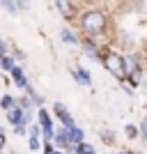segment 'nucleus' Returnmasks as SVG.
I'll list each match as a JSON object with an SVG mask.
<instances>
[{"label":"nucleus","instance_id":"nucleus-12","mask_svg":"<svg viewBox=\"0 0 147 154\" xmlns=\"http://www.w3.org/2000/svg\"><path fill=\"white\" fill-rule=\"evenodd\" d=\"M53 115H55V120H64V117H69L71 113L67 110V106H64L62 101H53Z\"/></svg>","mask_w":147,"mask_h":154},{"label":"nucleus","instance_id":"nucleus-10","mask_svg":"<svg viewBox=\"0 0 147 154\" xmlns=\"http://www.w3.org/2000/svg\"><path fill=\"white\" fill-rule=\"evenodd\" d=\"M19 106V101H16V97L14 94H9V92H5V94L0 97V110H12V108H16Z\"/></svg>","mask_w":147,"mask_h":154},{"label":"nucleus","instance_id":"nucleus-23","mask_svg":"<svg viewBox=\"0 0 147 154\" xmlns=\"http://www.w3.org/2000/svg\"><path fill=\"white\" fill-rule=\"evenodd\" d=\"M5 55H9V46H7L5 42H0V60L5 58Z\"/></svg>","mask_w":147,"mask_h":154},{"label":"nucleus","instance_id":"nucleus-17","mask_svg":"<svg viewBox=\"0 0 147 154\" xmlns=\"http://www.w3.org/2000/svg\"><path fill=\"white\" fill-rule=\"evenodd\" d=\"M124 134H127L129 140H136V138H138V134H140V129L133 127V124H127V127H124Z\"/></svg>","mask_w":147,"mask_h":154},{"label":"nucleus","instance_id":"nucleus-15","mask_svg":"<svg viewBox=\"0 0 147 154\" xmlns=\"http://www.w3.org/2000/svg\"><path fill=\"white\" fill-rule=\"evenodd\" d=\"M16 101H19V108H23V110H37V108H35V101H32V99H30L28 94L19 97Z\"/></svg>","mask_w":147,"mask_h":154},{"label":"nucleus","instance_id":"nucleus-13","mask_svg":"<svg viewBox=\"0 0 147 154\" xmlns=\"http://www.w3.org/2000/svg\"><path fill=\"white\" fill-rule=\"evenodd\" d=\"M16 64H19V62H16V60H14V55L9 53V55H5V58L0 60V71H2V74H9Z\"/></svg>","mask_w":147,"mask_h":154},{"label":"nucleus","instance_id":"nucleus-3","mask_svg":"<svg viewBox=\"0 0 147 154\" xmlns=\"http://www.w3.org/2000/svg\"><path fill=\"white\" fill-rule=\"evenodd\" d=\"M53 145H55V149H64V152H71V149L76 147V145H71L69 143V129H55V136H53Z\"/></svg>","mask_w":147,"mask_h":154},{"label":"nucleus","instance_id":"nucleus-1","mask_svg":"<svg viewBox=\"0 0 147 154\" xmlns=\"http://www.w3.org/2000/svg\"><path fill=\"white\" fill-rule=\"evenodd\" d=\"M78 28H81V32L85 37L99 39L108 30V14L103 9H99V7H90L83 14H78Z\"/></svg>","mask_w":147,"mask_h":154},{"label":"nucleus","instance_id":"nucleus-9","mask_svg":"<svg viewBox=\"0 0 147 154\" xmlns=\"http://www.w3.org/2000/svg\"><path fill=\"white\" fill-rule=\"evenodd\" d=\"M60 39H62L64 44H69V46H78L81 44V37H78L71 28H62V30H60Z\"/></svg>","mask_w":147,"mask_h":154},{"label":"nucleus","instance_id":"nucleus-24","mask_svg":"<svg viewBox=\"0 0 147 154\" xmlns=\"http://www.w3.org/2000/svg\"><path fill=\"white\" fill-rule=\"evenodd\" d=\"M19 9L23 12V9H30V0H19Z\"/></svg>","mask_w":147,"mask_h":154},{"label":"nucleus","instance_id":"nucleus-2","mask_svg":"<svg viewBox=\"0 0 147 154\" xmlns=\"http://www.w3.org/2000/svg\"><path fill=\"white\" fill-rule=\"evenodd\" d=\"M103 67L113 74V76L117 78V81H127V71H124V55H120V53L115 51H103V58H101Z\"/></svg>","mask_w":147,"mask_h":154},{"label":"nucleus","instance_id":"nucleus-5","mask_svg":"<svg viewBox=\"0 0 147 154\" xmlns=\"http://www.w3.org/2000/svg\"><path fill=\"white\" fill-rule=\"evenodd\" d=\"M55 7H58V12L62 14L67 21H74L78 16V9H76V5H74L71 0H55Z\"/></svg>","mask_w":147,"mask_h":154},{"label":"nucleus","instance_id":"nucleus-4","mask_svg":"<svg viewBox=\"0 0 147 154\" xmlns=\"http://www.w3.org/2000/svg\"><path fill=\"white\" fill-rule=\"evenodd\" d=\"M81 46H83V53L87 55V58H92V60H101V58H103L101 46L96 44V39H90V37H85L83 42H81Z\"/></svg>","mask_w":147,"mask_h":154},{"label":"nucleus","instance_id":"nucleus-18","mask_svg":"<svg viewBox=\"0 0 147 154\" xmlns=\"http://www.w3.org/2000/svg\"><path fill=\"white\" fill-rule=\"evenodd\" d=\"M28 136H32V138H41V127H39L37 122L30 124V127H28Z\"/></svg>","mask_w":147,"mask_h":154},{"label":"nucleus","instance_id":"nucleus-27","mask_svg":"<svg viewBox=\"0 0 147 154\" xmlns=\"http://www.w3.org/2000/svg\"><path fill=\"white\" fill-rule=\"evenodd\" d=\"M0 154H2V149H0Z\"/></svg>","mask_w":147,"mask_h":154},{"label":"nucleus","instance_id":"nucleus-7","mask_svg":"<svg viewBox=\"0 0 147 154\" xmlns=\"http://www.w3.org/2000/svg\"><path fill=\"white\" fill-rule=\"evenodd\" d=\"M7 115V122H9V127H19V124H26V110L23 108H12V110H7L5 113ZM28 127V124H26Z\"/></svg>","mask_w":147,"mask_h":154},{"label":"nucleus","instance_id":"nucleus-22","mask_svg":"<svg viewBox=\"0 0 147 154\" xmlns=\"http://www.w3.org/2000/svg\"><path fill=\"white\" fill-rule=\"evenodd\" d=\"M138 129H140V136H142V140H147V115H145V120L140 122V127H138Z\"/></svg>","mask_w":147,"mask_h":154},{"label":"nucleus","instance_id":"nucleus-6","mask_svg":"<svg viewBox=\"0 0 147 154\" xmlns=\"http://www.w3.org/2000/svg\"><path fill=\"white\" fill-rule=\"evenodd\" d=\"M9 78H12V83L19 88V90H26V85L30 83L28 81V74H26V69L21 67V64H16L12 71H9Z\"/></svg>","mask_w":147,"mask_h":154},{"label":"nucleus","instance_id":"nucleus-11","mask_svg":"<svg viewBox=\"0 0 147 154\" xmlns=\"http://www.w3.org/2000/svg\"><path fill=\"white\" fill-rule=\"evenodd\" d=\"M69 143L71 145H81V143H85V131L81 127H74V129H69Z\"/></svg>","mask_w":147,"mask_h":154},{"label":"nucleus","instance_id":"nucleus-16","mask_svg":"<svg viewBox=\"0 0 147 154\" xmlns=\"http://www.w3.org/2000/svg\"><path fill=\"white\" fill-rule=\"evenodd\" d=\"M41 147H44V140H41V138H32V136H28V149H30V152H39Z\"/></svg>","mask_w":147,"mask_h":154},{"label":"nucleus","instance_id":"nucleus-25","mask_svg":"<svg viewBox=\"0 0 147 154\" xmlns=\"http://www.w3.org/2000/svg\"><path fill=\"white\" fill-rule=\"evenodd\" d=\"M53 154H69V152H64V149H55Z\"/></svg>","mask_w":147,"mask_h":154},{"label":"nucleus","instance_id":"nucleus-26","mask_svg":"<svg viewBox=\"0 0 147 154\" xmlns=\"http://www.w3.org/2000/svg\"><path fill=\"white\" fill-rule=\"evenodd\" d=\"M117 154H131V152H117Z\"/></svg>","mask_w":147,"mask_h":154},{"label":"nucleus","instance_id":"nucleus-14","mask_svg":"<svg viewBox=\"0 0 147 154\" xmlns=\"http://www.w3.org/2000/svg\"><path fill=\"white\" fill-rule=\"evenodd\" d=\"M0 5H2V9H5L9 16H16V14L21 12L19 9V0H0Z\"/></svg>","mask_w":147,"mask_h":154},{"label":"nucleus","instance_id":"nucleus-19","mask_svg":"<svg viewBox=\"0 0 147 154\" xmlns=\"http://www.w3.org/2000/svg\"><path fill=\"white\" fill-rule=\"evenodd\" d=\"M14 136H19V138H28V127L26 124H19V127H12Z\"/></svg>","mask_w":147,"mask_h":154},{"label":"nucleus","instance_id":"nucleus-8","mask_svg":"<svg viewBox=\"0 0 147 154\" xmlns=\"http://www.w3.org/2000/svg\"><path fill=\"white\" fill-rule=\"evenodd\" d=\"M71 76L76 81L78 85H92V76H90V71L83 69V67H74L71 69Z\"/></svg>","mask_w":147,"mask_h":154},{"label":"nucleus","instance_id":"nucleus-21","mask_svg":"<svg viewBox=\"0 0 147 154\" xmlns=\"http://www.w3.org/2000/svg\"><path fill=\"white\" fill-rule=\"evenodd\" d=\"M9 51H12V55H14V60H16V62H19V60H26V53L21 51V48H16V46H12Z\"/></svg>","mask_w":147,"mask_h":154},{"label":"nucleus","instance_id":"nucleus-20","mask_svg":"<svg viewBox=\"0 0 147 154\" xmlns=\"http://www.w3.org/2000/svg\"><path fill=\"white\" fill-rule=\"evenodd\" d=\"M101 140L106 143V145H113V143H115V134H113V131H101Z\"/></svg>","mask_w":147,"mask_h":154}]
</instances>
